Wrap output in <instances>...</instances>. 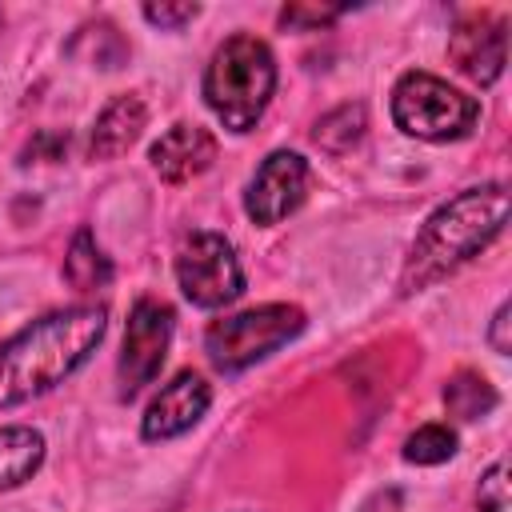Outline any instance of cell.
Segmentation results:
<instances>
[{"instance_id":"cell-1","label":"cell","mask_w":512,"mask_h":512,"mask_svg":"<svg viewBox=\"0 0 512 512\" xmlns=\"http://www.w3.org/2000/svg\"><path fill=\"white\" fill-rule=\"evenodd\" d=\"M108 312L76 304L24 324L0 344V408L28 404L68 380L104 340Z\"/></svg>"},{"instance_id":"cell-2","label":"cell","mask_w":512,"mask_h":512,"mask_svg":"<svg viewBox=\"0 0 512 512\" xmlns=\"http://www.w3.org/2000/svg\"><path fill=\"white\" fill-rule=\"evenodd\" d=\"M504 224H508V188L500 180L464 188L460 196H452L424 220L420 236L412 240L408 260L400 268V292L412 296V292L432 288L436 280L452 276L460 264L480 256L504 232Z\"/></svg>"},{"instance_id":"cell-3","label":"cell","mask_w":512,"mask_h":512,"mask_svg":"<svg viewBox=\"0 0 512 512\" xmlns=\"http://www.w3.org/2000/svg\"><path fill=\"white\" fill-rule=\"evenodd\" d=\"M276 92V56L256 36H228L204 72V104L228 132H252Z\"/></svg>"},{"instance_id":"cell-4","label":"cell","mask_w":512,"mask_h":512,"mask_svg":"<svg viewBox=\"0 0 512 512\" xmlns=\"http://www.w3.org/2000/svg\"><path fill=\"white\" fill-rule=\"evenodd\" d=\"M392 120L400 132L432 144L460 140L476 128L480 104L476 96L452 88L432 72H404L392 88Z\"/></svg>"},{"instance_id":"cell-5","label":"cell","mask_w":512,"mask_h":512,"mask_svg":"<svg viewBox=\"0 0 512 512\" xmlns=\"http://www.w3.org/2000/svg\"><path fill=\"white\" fill-rule=\"evenodd\" d=\"M304 332V312L296 304H260L236 316L216 320L204 332V352L220 372H244L268 352L284 348Z\"/></svg>"},{"instance_id":"cell-6","label":"cell","mask_w":512,"mask_h":512,"mask_svg":"<svg viewBox=\"0 0 512 512\" xmlns=\"http://www.w3.org/2000/svg\"><path fill=\"white\" fill-rule=\"evenodd\" d=\"M180 292L196 308H224L244 292V272L236 248L220 232H192L176 252Z\"/></svg>"},{"instance_id":"cell-7","label":"cell","mask_w":512,"mask_h":512,"mask_svg":"<svg viewBox=\"0 0 512 512\" xmlns=\"http://www.w3.org/2000/svg\"><path fill=\"white\" fill-rule=\"evenodd\" d=\"M172 328H176V312L164 304V300H136L132 312H128V328H124V348H120V364H116V376H120V396L132 400L144 384L156 380L164 356H168V344H172Z\"/></svg>"},{"instance_id":"cell-8","label":"cell","mask_w":512,"mask_h":512,"mask_svg":"<svg viewBox=\"0 0 512 512\" xmlns=\"http://www.w3.org/2000/svg\"><path fill=\"white\" fill-rule=\"evenodd\" d=\"M308 184H312V168L300 152H272L264 156V164L256 168L248 192H244V212L256 220V224H280L284 216H292L304 196H308Z\"/></svg>"},{"instance_id":"cell-9","label":"cell","mask_w":512,"mask_h":512,"mask_svg":"<svg viewBox=\"0 0 512 512\" xmlns=\"http://www.w3.org/2000/svg\"><path fill=\"white\" fill-rule=\"evenodd\" d=\"M448 60L480 88L496 84L508 60V24L492 12H468L448 36Z\"/></svg>"},{"instance_id":"cell-10","label":"cell","mask_w":512,"mask_h":512,"mask_svg":"<svg viewBox=\"0 0 512 512\" xmlns=\"http://www.w3.org/2000/svg\"><path fill=\"white\" fill-rule=\"evenodd\" d=\"M212 404V388L200 372H180L172 384H164L156 392V400L148 404L144 412V440H172V436H184Z\"/></svg>"},{"instance_id":"cell-11","label":"cell","mask_w":512,"mask_h":512,"mask_svg":"<svg viewBox=\"0 0 512 512\" xmlns=\"http://www.w3.org/2000/svg\"><path fill=\"white\" fill-rule=\"evenodd\" d=\"M152 168L160 180L168 184H188L196 180L200 172L212 168L216 160V136L208 128H196V124H172L148 152Z\"/></svg>"},{"instance_id":"cell-12","label":"cell","mask_w":512,"mask_h":512,"mask_svg":"<svg viewBox=\"0 0 512 512\" xmlns=\"http://www.w3.org/2000/svg\"><path fill=\"white\" fill-rule=\"evenodd\" d=\"M144 124H148V108H144L140 96L128 92V96L108 100L100 108L96 124H92V140H88L92 160H116V156H124L136 144V136L144 132Z\"/></svg>"},{"instance_id":"cell-13","label":"cell","mask_w":512,"mask_h":512,"mask_svg":"<svg viewBox=\"0 0 512 512\" xmlns=\"http://www.w3.org/2000/svg\"><path fill=\"white\" fill-rule=\"evenodd\" d=\"M44 464V436L28 424L0 428V492L20 488Z\"/></svg>"},{"instance_id":"cell-14","label":"cell","mask_w":512,"mask_h":512,"mask_svg":"<svg viewBox=\"0 0 512 512\" xmlns=\"http://www.w3.org/2000/svg\"><path fill=\"white\" fill-rule=\"evenodd\" d=\"M64 276H68V284L80 288V292L104 288V284L112 280V260L100 252V244H96V236H92L88 228H80V232L72 236V248H68V256H64Z\"/></svg>"},{"instance_id":"cell-15","label":"cell","mask_w":512,"mask_h":512,"mask_svg":"<svg viewBox=\"0 0 512 512\" xmlns=\"http://www.w3.org/2000/svg\"><path fill=\"white\" fill-rule=\"evenodd\" d=\"M364 128H368L364 104H340V108H332L328 116H320V120H316V132H312V140H316L324 152H332V156H344L348 148H356V144H360Z\"/></svg>"},{"instance_id":"cell-16","label":"cell","mask_w":512,"mask_h":512,"mask_svg":"<svg viewBox=\"0 0 512 512\" xmlns=\"http://www.w3.org/2000/svg\"><path fill=\"white\" fill-rule=\"evenodd\" d=\"M444 404H448V412L452 416H460V420H480V416H488L492 408H496V388L480 376V372H456L448 384H444Z\"/></svg>"},{"instance_id":"cell-17","label":"cell","mask_w":512,"mask_h":512,"mask_svg":"<svg viewBox=\"0 0 512 512\" xmlns=\"http://www.w3.org/2000/svg\"><path fill=\"white\" fill-rule=\"evenodd\" d=\"M456 456V432L448 424H424L404 440L408 464H444Z\"/></svg>"},{"instance_id":"cell-18","label":"cell","mask_w":512,"mask_h":512,"mask_svg":"<svg viewBox=\"0 0 512 512\" xmlns=\"http://www.w3.org/2000/svg\"><path fill=\"white\" fill-rule=\"evenodd\" d=\"M504 460H496L484 480H480V492H476V508L480 512H508V480H504Z\"/></svg>"},{"instance_id":"cell-19","label":"cell","mask_w":512,"mask_h":512,"mask_svg":"<svg viewBox=\"0 0 512 512\" xmlns=\"http://www.w3.org/2000/svg\"><path fill=\"white\" fill-rule=\"evenodd\" d=\"M200 16V4H188V0H180V4H144V20L148 24H160V28H184V24H192Z\"/></svg>"},{"instance_id":"cell-20","label":"cell","mask_w":512,"mask_h":512,"mask_svg":"<svg viewBox=\"0 0 512 512\" xmlns=\"http://www.w3.org/2000/svg\"><path fill=\"white\" fill-rule=\"evenodd\" d=\"M344 8H320V4H288L280 12V24L284 28H324L340 16Z\"/></svg>"},{"instance_id":"cell-21","label":"cell","mask_w":512,"mask_h":512,"mask_svg":"<svg viewBox=\"0 0 512 512\" xmlns=\"http://www.w3.org/2000/svg\"><path fill=\"white\" fill-rule=\"evenodd\" d=\"M508 316H512V308H508V304H500V308H496V316H492V328H488V344H492L500 356H508V352H512V340H508V324H512V320H508Z\"/></svg>"},{"instance_id":"cell-22","label":"cell","mask_w":512,"mask_h":512,"mask_svg":"<svg viewBox=\"0 0 512 512\" xmlns=\"http://www.w3.org/2000/svg\"><path fill=\"white\" fill-rule=\"evenodd\" d=\"M0 28H4V16H0Z\"/></svg>"}]
</instances>
